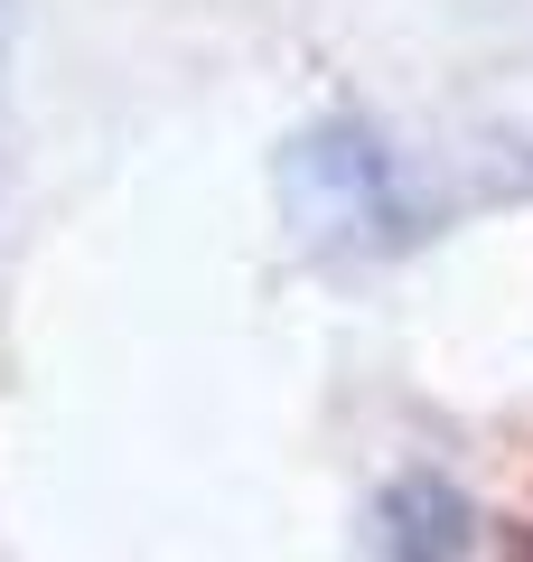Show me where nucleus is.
<instances>
[{
	"label": "nucleus",
	"instance_id": "f257e3e1",
	"mask_svg": "<svg viewBox=\"0 0 533 562\" xmlns=\"http://www.w3.org/2000/svg\"><path fill=\"white\" fill-rule=\"evenodd\" d=\"M281 216L309 254H394L412 235L402 169L365 122H309L281 150Z\"/></svg>",
	"mask_w": 533,
	"mask_h": 562
},
{
	"label": "nucleus",
	"instance_id": "f03ea898",
	"mask_svg": "<svg viewBox=\"0 0 533 562\" xmlns=\"http://www.w3.org/2000/svg\"><path fill=\"white\" fill-rule=\"evenodd\" d=\"M477 553V506L440 469H402L375 497V562H468Z\"/></svg>",
	"mask_w": 533,
	"mask_h": 562
},
{
	"label": "nucleus",
	"instance_id": "7ed1b4c3",
	"mask_svg": "<svg viewBox=\"0 0 533 562\" xmlns=\"http://www.w3.org/2000/svg\"><path fill=\"white\" fill-rule=\"evenodd\" d=\"M10 38H20V0H0V122H10Z\"/></svg>",
	"mask_w": 533,
	"mask_h": 562
},
{
	"label": "nucleus",
	"instance_id": "20e7f679",
	"mask_svg": "<svg viewBox=\"0 0 533 562\" xmlns=\"http://www.w3.org/2000/svg\"><path fill=\"white\" fill-rule=\"evenodd\" d=\"M506 562H533V525H514V535H506Z\"/></svg>",
	"mask_w": 533,
	"mask_h": 562
}]
</instances>
